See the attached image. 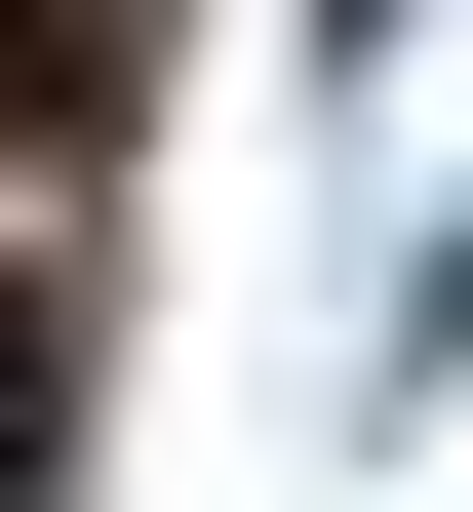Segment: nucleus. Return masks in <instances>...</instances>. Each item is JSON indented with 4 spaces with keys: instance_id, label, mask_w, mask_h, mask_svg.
Listing matches in <instances>:
<instances>
[{
    "instance_id": "f03ea898",
    "label": "nucleus",
    "mask_w": 473,
    "mask_h": 512,
    "mask_svg": "<svg viewBox=\"0 0 473 512\" xmlns=\"http://www.w3.org/2000/svg\"><path fill=\"white\" fill-rule=\"evenodd\" d=\"M119 119V40H79V0H0V158H79Z\"/></svg>"
},
{
    "instance_id": "f257e3e1",
    "label": "nucleus",
    "mask_w": 473,
    "mask_h": 512,
    "mask_svg": "<svg viewBox=\"0 0 473 512\" xmlns=\"http://www.w3.org/2000/svg\"><path fill=\"white\" fill-rule=\"evenodd\" d=\"M40 473H79V276L0 237V512H40Z\"/></svg>"
}]
</instances>
